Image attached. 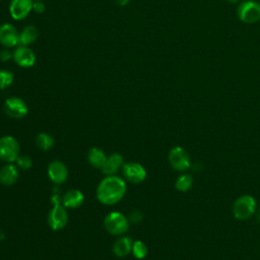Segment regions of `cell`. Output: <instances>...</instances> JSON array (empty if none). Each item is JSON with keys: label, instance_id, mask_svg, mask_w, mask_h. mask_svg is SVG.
Here are the masks:
<instances>
[{"label": "cell", "instance_id": "20", "mask_svg": "<svg viewBox=\"0 0 260 260\" xmlns=\"http://www.w3.org/2000/svg\"><path fill=\"white\" fill-rule=\"evenodd\" d=\"M36 144L40 149H42L44 151H47V150H49L53 147L54 138L49 133L41 132L36 137Z\"/></svg>", "mask_w": 260, "mask_h": 260}, {"label": "cell", "instance_id": "25", "mask_svg": "<svg viewBox=\"0 0 260 260\" xmlns=\"http://www.w3.org/2000/svg\"><path fill=\"white\" fill-rule=\"evenodd\" d=\"M142 218H143V214L140 210H133L130 212L128 219L133 223H138L142 220Z\"/></svg>", "mask_w": 260, "mask_h": 260}, {"label": "cell", "instance_id": "3", "mask_svg": "<svg viewBox=\"0 0 260 260\" xmlns=\"http://www.w3.org/2000/svg\"><path fill=\"white\" fill-rule=\"evenodd\" d=\"M20 146L18 141L10 135L0 138V159L12 164L20 155Z\"/></svg>", "mask_w": 260, "mask_h": 260}, {"label": "cell", "instance_id": "31", "mask_svg": "<svg viewBox=\"0 0 260 260\" xmlns=\"http://www.w3.org/2000/svg\"><path fill=\"white\" fill-rule=\"evenodd\" d=\"M256 218H257V221L260 223V210L257 212V216H256Z\"/></svg>", "mask_w": 260, "mask_h": 260}, {"label": "cell", "instance_id": "26", "mask_svg": "<svg viewBox=\"0 0 260 260\" xmlns=\"http://www.w3.org/2000/svg\"><path fill=\"white\" fill-rule=\"evenodd\" d=\"M46 9V5L43 1H34L32 3V11L36 13H43Z\"/></svg>", "mask_w": 260, "mask_h": 260}, {"label": "cell", "instance_id": "15", "mask_svg": "<svg viewBox=\"0 0 260 260\" xmlns=\"http://www.w3.org/2000/svg\"><path fill=\"white\" fill-rule=\"evenodd\" d=\"M84 201L83 193L78 189L68 190L62 197V204L66 208H77Z\"/></svg>", "mask_w": 260, "mask_h": 260}, {"label": "cell", "instance_id": "4", "mask_svg": "<svg viewBox=\"0 0 260 260\" xmlns=\"http://www.w3.org/2000/svg\"><path fill=\"white\" fill-rule=\"evenodd\" d=\"M256 210V200L251 195L239 197L233 206V214L238 219H247L254 214Z\"/></svg>", "mask_w": 260, "mask_h": 260}, {"label": "cell", "instance_id": "1", "mask_svg": "<svg viewBox=\"0 0 260 260\" xmlns=\"http://www.w3.org/2000/svg\"><path fill=\"white\" fill-rule=\"evenodd\" d=\"M127 191L126 182L116 175L106 176L98 185L96 198L106 205H113L121 201Z\"/></svg>", "mask_w": 260, "mask_h": 260}, {"label": "cell", "instance_id": "27", "mask_svg": "<svg viewBox=\"0 0 260 260\" xmlns=\"http://www.w3.org/2000/svg\"><path fill=\"white\" fill-rule=\"evenodd\" d=\"M13 58V53H11L8 49H3L0 51V60L2 62H6Z\"/></svg>", "mask_w": 260, "mask_h": 260}, {"label": "cell", "instance_id": "12", "mask_svg": "<svg viewBox=\"0 0 260 260\" xmlns=\"http://www.w3.org/2000/svg\"><path fill=\"white\" fill-rule=\"evenodd\" d=\"M32 0H11L9 13L15 20L24 19L32 11Z\"/></svg>", "mask_w": 260, "mask_h": 260}, {"label": "cell", "instance_id": "10", "mask_svg": "<svg viewBox=\"0 0 260 260\" xmlns=\"http://www.w3.org/2000/svg\"><path fill=\"white\" fill-rule=\"evenodd\" d=\"M14 62L22 68H30L35 65L37 57L31 49L27 46H17L13 51Z\"/></svg>", "mask_w": 260, "mask_h": 260}, {"label": "cell", "instance_id": "24", "mask_svg": "<svg viewBox=\"0 0 260 260\" xmlns=\"http://www.w3.org/2000/svg\"><path fill=\"white\" fill-rule=\"evenodd\" d=\"M15 164H16V167L20 170H28L31 165H32V161L30 159L29 156L27 155H19L16 160H15Z\"/></svg>", "mask_w": 260, "mask_h": 260}, {"label": "cell", "instance_id": "29", "mask_svg": "<svg viewBox=\"0 0 260 260\" xmlns=\"http://www.w3.org/2000/svg\"><path fill=\"white\" fill-rule=\"evenodd\" d=\"M228 3H230V4H236V3H238L240 0H225Z\"/></svg>", "mask_w": 260, "mask_h": 260}, {"label": "cell", "instance_id": "8", "mask_svg": "<svg viewBox=\"0 0 260 260\" xmlns=\"http://www.w3.org/2000/svg\"><path fill=\"white\" fill-rule=\"evenodd\" d=\"M68 222V213L66 207L60 203H56L48 214V223L54 231L62 230Z\"/></svg>", "mask_w": 260, "mask_h": 260}, {"label": "cell", "instance_id": "18", "mask_svg": "<svg viewBox=\"0 0 260 260\" xmlns=\"http://www.w3.org/2000/svg\"><path fill=\"white\" fill-rule=\"evenodd\" d=\"M107 155L103 149L99 147H91L87 153L88 162L95 169H102L107 160Z\"/></svg>", "mask_w": 260, "mask_h": 260}, {"label": "cell", "instance_id": "19", "mask_svg": "<svg viewBox=\"0 0 260 260\" xmlns=\"http://www.w3.org/2000/svg\"><path fill=\"white\" fill-rule=\"evenodd\" d=\"M38 28L35 25H27L19 32V45L29 46L38 39Z\"/></svg>", "mask_w": 260, "mask_h": 260}, {"label": "cell", "instance_id": "11", "mask_svg": "<svg viewBox=\"0 0 260 260\" xmlns=\"http://www.w3.org/2000/svg\"><path fill=\"white\" fill-rule=\"evenodd\" d=\"M0 44L5 48H13L19 45V32L10 23L0 25Z\"/></svg>", "mask_w": 260, "mask_h": 260}, {"label": "cell", "instance_id": "7", "mask_svg": "<svg viewBox=\"0 0 260 260\" xmlns=\"http://www.w3.org/2000/svg\"><path fill=\"white\" fill-rule=\"evenodd\" d=\"M4 112L14 119H21L28 113L26 103L18 96H10L4 103Z\"/></svg>", "mask_w": 260, "mask_h": 260}, {"label": "cell", "instance_id": "14", "mask_svg": "<svg viewBox=\"0 0 260 260\" xmlns=\"http://www.w3.org/2000/svg\"><path fill=\"white\" fill-rule=\"evenodd\" d=\"M123 165H124L123 156L120 153L114 152L107 157V160L101 170L103 174H105L106 176H111V175H115L123 167Z\"/></svg>", "mask_w": 260, "mask_h": 260}, {"label": "cell", "instance_id": "22", "mask_svg": "<svg viewBox=\"0 0 260 260\" xmlns=\"http://www.w3.org/2000/svg\"><path fill=\"white\" fill-rule=\"evenodd\" d=\"M131 253L134 255L135 258L143 259L147 255V247L143 242H141L139 240L134 241Z\"/></svg>", "mask_w": 260, "mask_h": 260}, {"label": "cell", "instance_id": "32", "mask_svg": "<svg viewBox=\"0 0 260 260\" xmlns=\"http://www.w3.org/2000/svg\"><path fill=\"white\" fill-rule=\"evenodd\" d=\"M32 1H43V0H32Z\"/></svg>", "mask_w": 260, "mask_h": 260}, {"label": "cell", "instance_id": "13", "mask_svg": "<svg viewBox=\"0 0 260 260\" xmlns=\"http://www.w3.org/2000/svg\"><path fill=\"white\" fill-rule=\"evenodd\" d=\"M47 173H48L50 180L56 185L64 183L68 177L67 167L61 160L51 161L48 166Z\"/></svg>", "mask_w": 260, "mask_h": 260}, {"label": "cell", "instance_id": "16", "mask_svg": "<svg viewBox=\"0 0 260 260\" xmlns=\"http://www.w3.org/2000/svg\"><path fill=\"white\" fill-rule=\"evenodd\" d=\"M19 177L18 168L13 164H8L0 170V183L5 186H11L16 183Z\"/></svg>", "mask_w": 260, "mask_h": 260}, {"label": "cell", "instance_id": "28", "mask_svg": "<svg viewBox=\"0 0 260 260\" xmlns=\"http://www.w3.org/2000/svg\"><path fill=\"white\" fill-rule=\"evenodd\" d=\"M129 1L130 0H116V3L118 5H120V6H125V5H127L129 3Z\"/></svg>", "mask_w": 260, "mask_h": 260}, {"label": "cell", "instance_id": "5", "mask_svg": "<svg viewBox=\"0 0 260 260\" xmlns=\"http://www.w3.org/2000/svg\"><path fill=\"white\" fill-rule=\"evenodd\" d=\"M237 14L245 23L252 24L260 20V3L253 0L242 2L237 9Z\"/></svg>", "mask_w": 260, "mask_h": 260}, {"label": "cell", "instance_id": "6", "mask_svg": "<svg viewBox=\"0 0 260 260\" xmlns=\"http://www.w3.org/2000/svg\"><path fill=\"white\" fill-rule=\"evenodd\" d=\"M169 161L172 168L179 172L186 171L191 166L189 154L181 146H175L170 150Z\"/></svg>", "mask_w": 260, "mask_h": 260}, {"label": "cell", "instance_id": "17", "mask_svg": "<svg viewBox=\"0 0 260 260\" xmlns=\"http://www.w3.org/2000/svg\"><path fill=\"white\" fill-rule=\"evenodd\" d=\"M133 246V241L130 237L124 236L118 239L113 246V253L117 257H125L131 253Z\"/></svg>", "mask_w": 260, "mask_h": 260}, {"label": "cell", "instance_id": "30", "mask_svg": "<svg viewBox=\"0 0 260 260\" xmlns=\"http://www.w3.org/2000/svg\"><path fill=\"white\" fill-rule=\"evenodd\" d=\"M4 238H5V234L3 233V231H0V241L4 240Z\"/></svg>", "mask_w": 260, "mask_h": 260}, {"label": "cell", "instance_id": "9", "mask_svg": "<svg viewBox=\"0 0 260 260\" xmlns=\"http://www.w3.org/2000/svg\"><path fill=\"white\" fill-rule=\"evenodd\" d=\"M122 172L126 180L133 184H139L146 178V171L144 167L135 161H129L123 165Z\"/></svg>", "mask_w": 260, "mask_h": 260}, {"label": "cell", "instance_id": "23", "mask_svg": "<svg viewBox=\"0 0 260 260\" xmlns=\"http://www.w3.org/2000/svg\"><path fill=\"white\" fill-rule=\"evenodd\" d=\"M13 82V74L9 70H0V90L9 87Z\"/></svg>", "mask_w": 260, "mask_h": 260}, {"label": "cell", "instance_id": "21", "mask_svg": "<svg viewBox=\"0 0 260 260\" xmlns=\"http://www.w3.org/2000/svg\"><path fill=\"white\" fill-rule=\"evenodd\" d=\"M192 184H193V177L188 174H183L180 177H178V179L176 180L175 187L178 191L186 192L192 187Z\"/></svg>", "mask_w": 260, "mask_h": 260}, {"label": "cell", "instance_id": "2", "mask_svg": "<svg viewBox=\"0 0 260 260\" xmlns=\"http://www.w3.org/2000/svg\"><path fill=\"white\" fill-rule=\"evenodd\" d=\"M104 225L107 232L111 235L121 236L128 231L129 219L119 211H112L106 215Z\"/></svg>", "mask_w": 260, "mask_h": 260}]
</instances>
